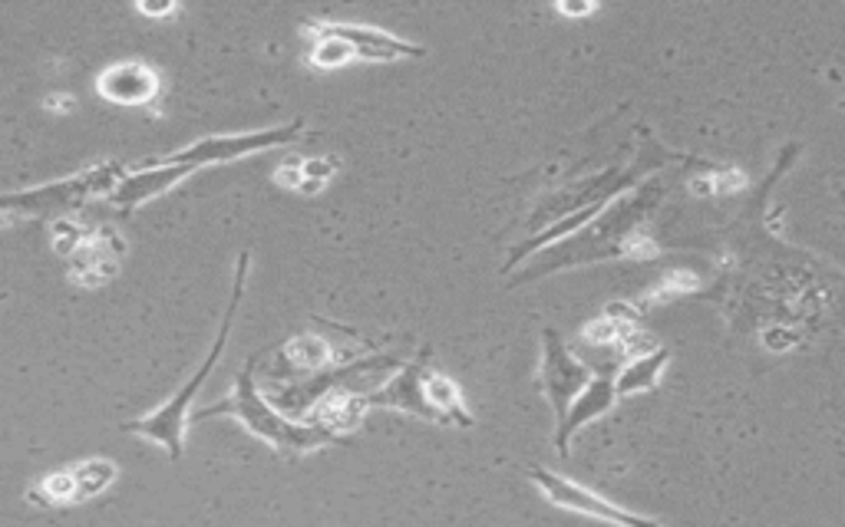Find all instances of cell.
Returning a JSON list of instances; mask_svg holds the SVG:
<instances>
[{"label": "cell", "instance_id": "obj_1", "mask_svg": "<svg viewBox=\"0 0 845 527\" xmlns=\"http://www.w3.org/2000/svg\"><path fill=\"white\" fill-rule=\"evenodd\" d=\"M251 261V251H241L238 261H235V281H231V294H228V307H225V317H221V327H218V337L212 340V350L205 353V363L192 373V380L169 399L162 403L159 409H152L149 416L136 419V422H126L122 432L129 436H139V439H149V442H159L169 459H182L185 452V426H188V409L198 396V389L205 386V380L212 376V370L218 366L225 347H228V337H231V327H235V317H238V307H241V297H245V284H248V264Z\"/></svg>", "mask_w": 845, "mask_h": 527}, {"label": "cell", "instance_id": "obj_2", "mask_svg": "<svg viewBox=\"0 0 845 527\" xmlns=\"http://www.w3.org/2000/svg\"><path fill=\"white\" fill-rule=\"evenodd\" d=\"M254 363L258 360H248L231 386V396L202 409L198 419H212V416H235L251 436L264 439L271 449L278 452H291V455H304V452H314V449H324V446H334L340 442V436L327 432V429H317V426H307V422H297L291 416H284L258 386L254 380Z\"/></svg>", "mask_w": 845, "mask_h": 527}, {"label": "cell", "instance_id": "obj_3", "mask_svg": "<svg viewBox=\"0 0 845 527\" xmlns=\"http://www.w3.org/2000/svg\"><path fill=\"white\" fill-rule=\"evenodd\" d=\"M129 172L119 162H102L93 168H83L69 178L59 182H46L26 191H10L0 195V215L10 218H43V221H59L69 218L73 211H79L89 198L96 195H109Z\"/></svg>", "mask_w": 845, "mask_h": 527}, {"label": "cell", "instance_id": "obj_4", "mask_svg": "<svg viewBox=\"0 0 845 527\" xmlns=\"http://www.w3.org/2000/svg\"><path fill=\"white\" fill-rule=\"evenodd\" d=\"M304 122L294 119L291 125H278V129H258V132H238V135H208V139H198L165 158H155L159 165H188V168H208V165H221V162H238L245 155H254V152H268V149H278V145H291L297 142L304 132Z\"/></svg>", "mask_w": 845, "mask_h": 527}, {"label": "cell", "instance_id": "obj_5", "mask_svg": "<svg viewBox=\"0 0 845 527\" xmlns=\"http://www.w3.org/2000/svg\"><path fill=\"white\" fill-rule=\"evenodd\" d=\"M529 479L535 482V488L555 505V508H565V512H575V515H585V518H595V521H605L611 527H664L658 525L654 518H644V515H635L602 495H595L592 488L578 485V482H568L549 469H529Z\"/></svg>", "mask_w": 845, "mask_h": 527}, {"label": "cell", "instance_id": "obj_6", "mask_svg": "<svg viewBox=\"0 0 845 527\" xmlns=\"http://www.w3.org/2000/svg\"><path fill=\"white\" fill-rule=\"evenodd\" d=\"M592 383V370L568 350V343L555 333H542V366H539V386L555 413V422L565 419L572 403L582 396V389Z\"/></svg>", "mask_w": 845, "mask_h": 527}, {"label": "cell", "instance_id": "obj_7", "mask_svg": "<svg viewBox=\"0 0 845 527\" xmlns=\"http://www.w3.org/2000/svg\"><path fill=\"white\" fill-rule=\"evenodd\" d=\"M311 33L314 36H337V40L350 43L357 59H370V63H393V59L426 56V50L420 43H410L403 36H393V33L367 26V23H311Z\"/></svg>", "mask_w": 845, "mask_h": 527}, {"label": "cell", "instance_id": "obj_8", "mask_svg": "<svg viewBox=\"0 0 845 527\" xmlns=\"http://www.w3.org/2000/svg\"><path fill=\"white\" fill-rule=\"evenodd\" d=\"M96 92L112 106H149L159 96V73L149 63L122 59L99 73Z\"/></svg>", "mask_w": 845, "mask_h": 527}, {"label": "cell", "instance_id": "obj_9", "mask_svg": "<svg viewBox=\"0 0 845 527\" xmlns=\"http://www.w3.org/2000/svg\"><path fill=\"white\" fill-rule=\"evenodd\" d=\"M423 380H426V366H420V363L400 366V373H397L390 383H383L380 389L367 393V403H370V409H373V406H387V409H400V413L420 416V419H426V422H440L436 409H433L430 399H426ZM440 426H443V422H440Z\"/></svg>", "mask_w": 845, "mask_h": 527}, {"label": "cell", "instance_id": "obj_10", "mask_svg": "<svg viewBox=\"0 0 845 527\" xmlns=\"http://www.w3.org/2000/svg\"><path fill=\"white\" fill-rule=\"evenodd\" d=\"M618 399V386H615V376H592V383L582 389V396L572 403V409L565 413V419L559 422V432H555V449L562 455H568V446L572 439L588 426L595 422L598 416H605Z\"/></svg>", "mask_w": 845, "mask_h": 527}, {"label": "cell", "instance_id": "obj_11", "mask_svg": "<svg viewBox=\"0 0 845 527\" xmlns=\"http://www.w3.org/2000/svg\"><path fill=\"white\" fill-rule=\"evenodd\" d=\"M671 363V350L668 347H648L641 353H635L615 376V386H618V399L621 396H638V393H651L658 389L664 370Z\"/></svg>", "mask_w": 845, "mask_h": 527}, {"label": "cell", "instance_id": "obj_12", "mask_svg": "<svg viewBox=\"0 0 845 527\" xmlns=\"http://www.w3.org/2000/svg\"><path fill=\"white\" fill-rule=\"evenodd\" d=\"M423 389H426V399H430V406L436 409V416H440L443 426H446V422H453V426H459V429H473V426H476L473 413H469L466 403H463V389H459L446 373L426 370Z\"/></svg>", "mask_w": 845, "mask_h": 527}, {"label": "cell", "instance_id": "obj_13", "mask_svg": "<svg viewBox=\"0 0 845 527\" xmlns=\"http://www.w3.org/2000/svg\"><path fill=\"white\" fill-rule=\"evenodd\" d=\"M281 356L288 360V366H291L294 373H324V370H331L334 360H340V356L334 353V347H331L324 337H311V333L288 340L284 350H281Z\"/></svg>", "mask_w": 845, "mask_h": 527}, {"label": "cell", "instance_id": "obj_14", "mask_svg": "<svg viewBox=\"0 0 845 527\" xmlns=\"http://www.w3.org/2000/svg\"><path fill=\"white\" fill-rule=\"evenodd\" d=\"M69 472H73V482H76V502H86V498L106 492V488L116 482V475H119V469H116L112 462H106V459L79 462V465H73Z\"/></svg>", "mask_w": 845, "mask_h": 527}, {"label": "cell", "instance_id": "obj_15", "mask_svg": "<svg viewBox=\"0 0 845 527\" xmlns=\"http://www.w3.org/2000/svg\"><path fill=\"white\" fill-rule=\"evenodd\" d=\"M307 59L317 69H337V66H347L350 59H357V53L350 50V43H344L337 36H317Z\"/></svg>", "mask_w": 845, "mask_h": 527}, {"label": "cell", "instance_id": "obj_16", "mask_svg": "<svg viewBox=\"0 0 845 527\" xmlns=\"http://www.w3.org/2000/svg\"><path fill=\"white\" fill-rule=\"evenodd\" d=\"M89 241V234L73 221V218H59V221H53V248H56V254H66V257H73L83 244Z\"/></svg>", "mask_w": 845, "mask_h": 527}, {"label": "cell", "instance_id": "obj_17", "mask_svg": "<svg viewBox=\"0 0 845 527\" xmlns=\"http://www.w3.org/2000/svg\"><path fill=\"white\" fill-rule=\"evenodd\" d=\"M40 495H43V505H66V502H76L73 472H53V475H46L43 485H40Z\"/></svg>", "mask_w": 845, "mask_h": 527}, {"label": "cell", "instance_id": "obj_18", "mask_svg": "<svg viewBox=\"0 0 845 527\" xmlns=\"http://www.w3.org/2000/svg\"><path fill=\"white\" fill-rule=\"evenodd\" d=\"M301 168H304V182H317V185H327V182L337 175L340 162H337V158H327V155H317V158H307V162H301Z\"/></svg>", "mask_w": 845, "mask_h": 527}, {"label": "cell", "instance_id": "obj_19", "mask_svg": "<svg viewBox=\"0 0 845 527\" xmlns=\"http://www.w3.org/2000/svg\"><path fill=\"white\" fill-rule=\"evenodd\" d=\"M697 287V277L687 274V271H674L668 274V281L658 287V297H671V294H684V290H694Z\"/></svg>", "mask_w": 845, "mask_h": 527}, {"label": "cell", "instance_id": "obj_20", "mask_svg": "<svg viewBox=\"0 0 845 527\" xmlns=\"http://www.w3.org/2000/svg\"><path fill=\"white\" fill-rule=\"evenodd\" d=\"M763 343H767L770 350H790V347L797 343V333H793V330H783V327H770V330L763 333Z\"/></svg>", "mask_w": 845, "mask_h": 527}, {"label": "cell", "instance_id": "obj_21", "mask_svg": "<svg viewBox=\"0 0 845 527\" xmlns=\"http://www.w3.org/2000/svg\"><path fill=\"white\" fill-rule=\"evenodd\" d=\"M274 182L284 185V188H297V191H301V185H304V168H301V165H284V168L274 172Z\"/></svg>", "mask_w": 845, "mask_h": 527}, {"label": "cell", "instance_id": "obj_22", "mask_svg": "<svg viewBox=\"0 0 845 527\" xmlns=\"http://www.w3.org/2000/svg\"><path fill=\"white\" fill-rule=\"evenodd\" d=\"M744 172H737V168H730V172H724V175H717L714 178V191H737V188H744Z\"/></svg>", "mask_w": 845, "mask_h": 527}, {"label": "cell", "instance_id": "obj_23", "mask_svg": "<svg viewBox=\"0 0 845 527\" xmlns=\"http://www.w3.org/2000/svg\"><path fill=\"white\" fill-rule=\"evenodd\" d=\"M559 13L565 17H585V13H595V3H559Z\"/></svg>", "mask_w": 845, "mask_h": 527}, {"label": "cell", "instance_id": "obj_24", "mask_svg": "<svg viewBox=\"0 0 845 527\" xmlns=\"http://www.w3.org/2000/svg\"><path fill=\"white\" fill-rule=\"evenodd\" d=\"M139 13H145V17H162V13H175V3H162V7H152V3H139Z\"/></svg>", "mask_w": 845, "mask_h": 527}, {"label": "cell", "instance_id": "obj_25", "mask_svg": "<svg viewBox=\"0 0 845 527\" xmlns=\"http://www.w3.org/2000/svg\"><path fill=\"white\" fill-rule=\"evenodd\" d=\"M46 106H50V109H56V112H63V109L69 112L76 102H73V96H50V99H46Z\"/></svg>", "mask_w": 845, "mask_h": 527}, {"label": "cell", "instance_id": "obj_26", "mask_svg": "<svg viewBox=\"0 0 845 527\" xmlns=\"http://www.w3.org/2000/svg\"><path fill=\"white\" fill-rule=\"evenodd\" d=\"M3 297H7V294H0V300H3Z\"/></svg>", "mask_w": 845, "mask_h": 527}]
</instances>
